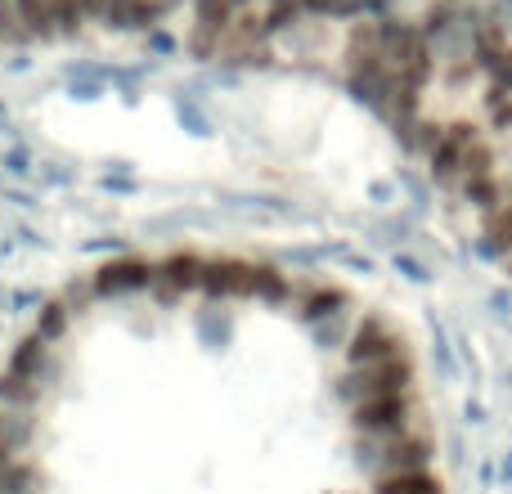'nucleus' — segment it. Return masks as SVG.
Here are the masks:
<instances>
[{"mask_svg": "<svg viewBox=\"0 0 512 494\" xmlns=\"http://www.w3.org/2000/svg\"><path fill=\"white\" fill-rule=\"evenodd\" d=\"M423 149L432 162V176L441 185H459L468 189L472 180L495 171V153H490L486 135L472 122H450V126H423Z\"/></svg>", "mask_w": 512, "mask_h": 494, "instance_id": "nucleus-1", "label": "nucleus"}, {"mask_svg": "<svg viewBox=\"0 0 512 494\" xmlns=\"http://www.w3.org/2000/svg\"><path fill=\"white\" fill-rule=\"evenodd\" d=\"M207 301H270L283 306L292 297V279L274 265L261 261H239V256H216L203 265V283H198Z\"/></svg>", "mask_w": 512, "mask_h": 494, "instance_id": "nucleus-2", "label": "nucleus"}, {"mask_svg": "<svg viewBox=\"0 0 512 494\" xmlns=\"http://www.w3.org/2000/svg\"><path fill=\"white\" fill-rule=\"evenodd\" d=\"M54 378H59V360H54V346L41 342L36 333H27L23 342H14L5 369H0V400H14V405L36 409L50 396Z\"/></svg>", "mask_w": 512, "mask_h": 494, "instance_id": "nucleus-3", "label": "nucleus"}, {"mask_svg": "<svg viewBox=\"0 0 512 494\" xmlns=\"http://www.w3.org/2000/svg\"><path fill=\"white\" fill-rule=\"evenodd\" d=\"M337 396L351 405H364V400H382V396H414V355L396 351L387 360L373 364H351L337 382Z\"/></svg>", "mask_w": 512, "mask_h": 494, "instance_id": "nucleus-4", "label": "nucleus"}, {"mask_svg": "<svg viewBox=\"0 0 512 494\" xmlns=\"http://www.w3.org/2000/svg\"><path fill=\"white\" fill-rule=\"evenodd\" d=\"M360 468L369 472L373 481L382 477H400V472H423L427 463L436 459V441L427 432H400L391 441H360Z\"/></svg>", "mask_w": 512, "mask_h": 494, "instance_id": "nucleus-5", "label": "nucleus"}, {"mask_svg": "<svg viewBox=\"0 0 512 494\" xmlns=\"http://www.w3.org/2000/svg\"><path fill=\"white\" fill-rule=\"evenodd\" d=\"M194 5V32H189V50L198 59H221L225 41L243 18L252 14V0H189Z\"/></svg>", "mask_w": 512, "mask_h": 494, "instance_id": "nucleus-6", "label": "nucleus"}, {"mask_svg": "<svg viewBox=\"0 0 512 494\" xmlns=\"http://www.w3.org/2000/svg\"><path fill=\"white\" fill-rule=\"evenodd\" d=\"M414 396H382V400H364L351 405V427L360 441H391V436L414 427Z\"/></svg>", "mask_w": 512, "mask_h": 494, "instance_id": "nucleus-7", "label": "nucleus"}, {"mask_svg": "<svg viewBox=\"0 0 512 494\" xmlns=\"http://www.w3.org/2000/svg\"><path fill=\"white\" fill-rule=\"evenodd\" d=\"M396 351H409V342L396 328V319L378 315V310H369V315L351 328V337H346V364H373Z\"/></svg>", "mask_w": 512, "mask_h": 494, "instance_id": "nucleus-8", "label": "nucleus"}, {"mask_svg": "<svg viewBox=\"0 0 512 494\" xmlns=\"http://www.w3.org/2000/svg\"><path fill=\"white\" fill-rule=\"evenodd\" d=\"M153 274H158V261L117 256V261H104L90 274V292H95V297H131V292L153 288Z\"/></svg>", "mask_w": 512, "mask_h": 494, "instance_id": "nucleus-9", "label": "nucleus"}, {"mask_svg": "<svg viewBox=\"0 0 512 494\" xmlns=\"http://www.w3.org/2000/svg\"><path fill=\"white\" fill-rule=\"evenodd\" d=\"M203 256L198 252H171L158 261V274H153V288H158V297H185V292H198V283H203Z\"/></svg>", "mask_w": 512, "mask_h": 494, "instance_id": "nucleus-10", "label": "nucleus"}, {"mask_svg": "<svg viewBox=\"0 0 512 494\" xmlns=\"http://www.w3.org/2000/svg\"><path fill=\"white\" fill-rule=\"evenodd\" d=\"M32 436H36V409L14 405V400H0V468L23 459Z\"/></svg>", "mask_w": 512, "mask_h": 494, "instance_id": "nucleus-11", "label": "nucleus"}, {"mask_svg": "<svg viewBox=\"0 0 512 494\" xmlns=\"http://www.w3.org/2000/svg\"><path fill=\"white\" fill-rule=\"evenodd\" d=\"M14 14H18L23 41H54V36H63L59 0H14Z\"/></svg>", "mask_w": 512, "mask_h": 494, "instance_id": "nucleus-12", "label": "nucleus"}, {"mask_svg": "<svg viewBox=\"0 0 512 494\" xmlns=\"http://www.w3.org/2000/svg\"><path fill=\"white\" fill-rule=\"evenodd\" d=\"M310 18H324V23H346V18H378L387 14L391 0H301Z\"/></svg>", "mask_w": 512, "mask_h": 494, "instance_id": "nucleus-13", "label": "nucleus"}, {"mask_svg": "<svg viewBox=\"0 0 512 494\" xmlns=\"http://www.w3.org/2000/svg\"><path fill=\"white\" fill-rule=\"evenodd\" d=\"M481 239H486V252L490 256H512V194L486 212Z\"/></svg>", "mask_w": 512, "mask_h": 494, "instance_id": "nucleus-14", "label": "nucleus"}, {"mask_svg": "<svg viewBox=\"0 0 512 494\" xmlns=\"http://www.w3.org/2000/svg\"><path fill=\"white\" fill-rule=\"evenodd\" d=\"M373 494H445V481L436 472H400V477L373 481Z\"/></svg>", "mask_w": 512, "mask_h": 494, "instance_id": "nucleus-15", "label": "nucleus"}, {"mask_svg": "<svg viewBox=\"0 0 512 494\" xmlns=\"http://www.w3.org/2000/svg\"><path fill=\"white\" fill-rule=\"evenodd\" d=\"M72 315H77V310H72L68 306V301H45V306H41V315H36V328H32V333L36 337H41V342H63V333H68V324H72Z\"/></svg>", "mask_w": 512, "mask_h": 494, "instance_id": "nucleus-16", "label": "nucleus"}, {"mask_svg": "<svg viewBox=\"0 0 512 494\" xmlns=\"http://www.w3.org/2000/svg\"><path fill=\"white\" fill-rule=\"evenodd\" d=\"M342 306H346V292H342V288H328V283H319V288L310 292L306 301H301V319H306V324H319L324 315H337Z\"/></svg>", "mask_w": 512, "mask_h": 494, "instance_id": "nucleus-17", "label": "nucleus"}, {"mask_svg": "<svg viewBox=\"0 0 512 494\" xmlns=\"http://www.w3.org/2000/svg\"><path fill=\"white\" fill-rule=\"evenodd\" d=\"M508 270H512V256H508Z\"/></svg>", "mask_w": 512, "mask_h": 494, "instance_id": "nucleus-18", "label": "nucleus"}, {"mask_svg": "<svg viewBox=\"0 0 512 494\" xmlns=\"http://www.w3.org/2000/svg\"><path fill=\"white\" fill-rule=\"evenodd\" d=\"M0 494H5V490H0Z\"/></svg>", "mask_w": 512, "mask_h": 494, "instance_id": "nucleus-19", "label": "nucleus"}]
</instances>
